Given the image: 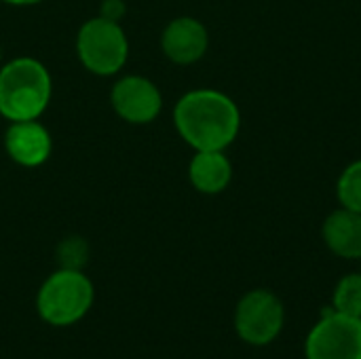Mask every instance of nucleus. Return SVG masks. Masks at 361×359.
<instances>
[{"label": "nucleus", "mask_w": 361, "mask_h": 359, "mask_svg": "<svg viewBox=\"0 0 361 359\" xmlns=\"http://www.w3.org/2000/svg\"><path fill=\"white\" fill-rule=\"evenodd\" d=\"M4 150L21 167L42 165L53 150L51 133L44 125L34 121H13L4 133Z\"/></svg>", "instance_id": "nucleus-9"}, {"label": "nucleus", "mask_w": 361, "mask_h": 359, "mask_svg": "<svg viewBox=\"0 0 361 359\" xmlns=\"http://www.w3.org/2000/svg\"><path fill=\"white\" fill-rule=\"evenodd\" d=\"M307 359H361V317L328 311L305 339Z\"/></svg>", "instance_id": "nucleus-6"}, {"label": "nucleus", "mask_w": 361, "mask_h": 359, "mask_svg": "<svg viewBox=\"0 0 361 359\" xmlns=\"http://www.w3.org/2000/svg\"><path fill=\"white\" fill-rule=\"evenodd\" d=\"M286 307L281 298L264 288L252 290L237 303L235 330L237 336L252 347L271 345L283 330Z\"/></svg>", "instance_id": "nucleus-5"}, {"label": "nucleus", "mask_w": 361, "mask_h": 359, "mask_svg": "<svg viewBox=\"0 0 361 359\" xmlns=\"http://www.w3.org/2000/svg\"><path fill=\"white\" fill-rule=\"evenodd\" d=\"M93 303V286L82 271L59 269L38 292V313L53 326H70L87 315Z\"/></svg>", "instance_id": "nucleus-3"}, {"label": "nucleus", "mask_w": 361, "mask_h": 359, "mask_svg": "<svg viewBox=\"0 0 361 359\" xmlns=\"http://www.w3.org/2000/svg\"><path fill=\"white\" fill-rule=\"evenodd\" d=\"M123 15H125V2L123 0H104L102 17H106L110 21H121Z\"/></svg>", "instance_id": "nucleus-15"}, {"label": "nucleus", "mask_w": 361, "mask_h": 359, "mask_svg": "<svg viewBox=\"0 0 361 359\" xmlns=\"http://www.w3.org/2000/svg\"><path fill=\"white\" fill-rule=\"evenodd\" d=\"M326 248L345 260H361V214L338 207L322 224Z\"/></svg>", "instance_id": "nucleus-10"}, {"label": "nucleus", "mask_w": 361, "mask_h": 359, "mask_svg": "<svg viewBox=\"0 0 361 359\" xmlns=\"http://www.w3.org/2000/svg\"><path fill=\"white\" fill-rule=\"evenodd\" d=\"M188 178L195 190L203 195H220L233 180V163L224 150H195L188 165Z\"/></svg>", "instance_id": "nucleus-11"}, {"label": "nucleus", "mask_w": 361, "mask_h": 359, "mask_svg": "<svg viewBox=\"0 0 361 359\" xmlns=\"http://www.w3.org/2000/svg\"><path fill=\"white\" fill-rule=\"evenodd\" d=\"M209 47V32L203 21L195 17L171 19L161 34V49L165 57L178 66H190L205 57Z\"/></svg>", "instance_id": "nucleus-8"}, {"label": "nucleus", "mask_w": 361, "mask_h": 359, "mask_svg": "<svg viewBox=\"0 0 361 359\" xmlns=\"http://www.w3.org/2000/svg\"><path fill=\"white\" fill-rule=\"evenodd\" d=\"M0 61H2V49H0Z\"/></svg>", "instance_id": "nucleus-17"}, {"label": "nucleus", "mask_w": 361, "mask_h": 359, "mask_svg": "<svg viewBox=\"0 0 361 359\" xmlns=\"http://www.w3.org/2000/svg\"><path fill=\"white\" fill-rule=\"evenodd\" d=\"M336 199L341 207L361 214V159L349 163L343 169L336 182Z\"/></svg>", "instance_id": "nucleus-13"}, {"label": "nucleus", "mask_w": 361, "mask_h": 359, "mask_svg": "<svg viewBox=\"0 0 361 359\" xmlns=\"http://www.w3.org/2000/svg\"><path fill=\"white\" fill-rule=\"evenodd\" d=\"M51 74L34 57H17L0 68V114L13 121L38 118L51 102Z\"/></svg>", "instance_id": "nucleus-2"}, {"label": "nucleus", "mask_w": 361, "mask_h": 359, "mask_svg": "<svg viewBox=\"0 0 361 359\" xmlns=\"http://www.w3.org/2000/svg\"><path fill=\"white\" fill-rule=\"evenodd\" d=\"M110 104L123 121L131 125H146L161 114L163 95L146 76H123L110 91Z\"/></svg>", "instance_id": "nucleus-7"}, {"label": "nucleus", "mask_w": 361, "mask_h": 359, "mask_svg": "<svg viewBox=\"0 0 361 359\" xmlns=\"http://www.w3.org/2000/svg\"><path fill=\"white\" fill-rule=\"evenodd\" d=\"M180 138L195 150H226L241 131V110L218 89H192L173 108Z\"/></svg>", "instance_id": "nucleus-1"}, {"label": "nucleus", "mask_w": 361, "mask_h": 359, "mask_svg": "<svg viewBox=\"0 0 361 359\" xmlns=\"http://www.w3.org/2000/svg\"><path fill=\"white\" fill-rule=\"evenodd\" d=\"M76 55L91 74L112 76L127 61L129 40L118 21H110L99 15L80 25L76 36Z\"/></svg>", "instance_id": "nucleus-4"}, {"label": "nucleus", "mask_w": 361, "mask_h": 359, "mask_svg": "<svg viewBox=\"0 0 361 359\" xmlns=\"http://www.w3.org/2000/svg\"><path fill=\"white\" fill-rule=\"evenodd\" d=\"M0 2H6V4H13V6H30V4H38L42 0H0Z\"/></svg>", "instance_id": "nucleus-16"}, {"label": "nucleus", "mask_w": 361, "mask_h": 359, "mask_svg": "<svg viewBox=\"0 0 361 359\" xmlns=\"http://www.w3.org/2000/svg\"><path fill=\"white\" fill-rule=\"evenodd\" d=\"M332 309L351 317H361V271L345 275L332 294Z\"/></svg>", "instance_id": "nucleus-12"}, {"label": "nucleus", "mask_w": 361, "mask_h": 359, "mask_svg": "<svg viewBox=\"0 0 361 359\" xmlns=\"http://www.w3.org/2000/svg\"><path fill=\"white\" fill-rule=\"evenodd\" d=\"M57 260L61 269H72V271H82V267L89 260V248L87 241L80 237H70L63 239L57 248Z\"/></svg>", "instance_id": "nucleus-14"}]
</instances>
